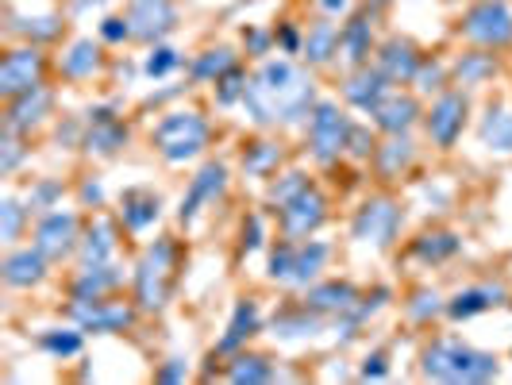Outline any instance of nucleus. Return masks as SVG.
I'll return each instance as SVG.
<instances>
[{
  "mask_svg": "<svg viewBox=\"0 0 512 385\" xmlns=\"http://www.w3.org/2000/svg\"><path fill=\"white\" fill-rule=\"evenodd\" d=\"M247 116L258 128H274V124H301L308 112L316 108V89L312 77L293 66V62H266L251 81H247Z\"/></svg>",
  "mask_w": 512,
  "mask_h": 385,
  "instance_id": "obj_1",
  "label": "nucleus"
},
{
  "mask_svg": "<svg viewBox=\"0 0 512 385\" xmlns=\"http://www.w3.org/2000/svg\"><path fill=\"white\" fill-rule=\"evenodd\" d=\"M158 212H162V201H158L154 189H128L120 197V220L131 231H147L158 220Z\"/></svg>",
  "mask_w": 512,
  "mask_h": 385,
  "instance_id": "obj_25",
  "label": "nucleus"
},
{
  "mask_svg": "<svg viewBox=\"0 0 512 385\" xmlns=\"http://www.w3.org/2000/svg\"><path fill=\"white\" fill-rule=\"evenodd\" d=\"M4 282L12 289H31L47 278V255L39 247H20V251H8L4 266H0Z\"/></svg>",
  "mask_w": 512,
  "mask_h": 385,
  "instance_id": "obj_18",
  "label": "nucleus"
},
{
  "mask_svg": "<svg viewBox=\"0 0 512 385\" xmlns=\"http://www.w3.org/2000/svg\"><path fill=\"white\" fill-rule=\"evenodd\" d=\"M174 274H178V247H174V239L151 243L143 251V258H139V266H135V305L143 308V312L166 308Z\"/></svg>",
  "mask_w": 512,
  "mask_h": 385,
  "instance_id": "obj_3",
  "label": "nucleus"
},
{
  "mask_svg": "<svg viewBox=\"0 0 512 385\" xmlns=\"http://www.w3.org/2000/svg\"><path fill=\"white\" fill-rule=\"evenodd\" d=\"M324 262H328V247L301 239V243H297V255H293V278H289V282L293 285L316 282V274L324 270Z\"/></svg>",
  "mask_w": 512,
  "mask_h": 385,
  "instance_id": "obj_33",
  "label": "nucleus"
},
{
  "mask_svg": "<svg viewBox=\"0 0 512 385\" xmlns=\"http://www.w3.org/2000/svg\"><path fill=\"white\" fill-rule=\"evenodd\" d=\"M347 151L355 154V158H374V151H378V139L370 135V128H351V139H347Z\"/></svg>",
  "mask_w": 512,
  "mask_h": 385,
  "instance_id": "obj_51",
  "label": "nucleus"
},
{
  "mask_svg": "<svg viewBox=\"0 0 512 385\" xmlns=\"http://www.w3.org/2000/svg\"><path fill=\"white\" fill-rule=\"evenodd\" d=\"M258 243H262V224H258V216H251V220L243 224V247L255 251Z\"/></svg>",
  "mask_w": 512,
  "mask_h": 385,
  "instance_id": "obj_55",
  "label": "nucleus"
},
{
  "mask_svg": "<svg viewBox=\"0 0 512 385\" xmlns=\"http://www.w3.org/2000/svg\"><path fill=\"white\" fill-rule=\"evenodd\" d=\"M378 70L393 85H405L420 70V54H416V47H412L409 39H385L382 47H378Z\"/></svg>",
  "mask_w": 512,
  "mask_h": 385,
  "instance_id": "obj_21",
  "label": "nucleus"
},
{
  "mask_svg": "<svg viewBox=\"0 0 512 385\" xmlns=\"http://www.w3.org/2000/svg\"><path fill=\"white\" fill-rule=\"evenodd\" d=\"M224 185H228V166L224 162H208V166H201L197 170V178L189 181V193L181 197V224H193L197 220V212L205 205H212L220 193H224Z\"/></svg>",
  "mask_w": 512,
  "mask_h": 385,
  "instance_id": "obj_14",
  "label": "nucleus"
},
{
  "mask_svg": "<svg viewBox=\"0 0 512 385\" xmlns=\"http://www.w3.org/2000/svg\"><path fill=\"white\" fill-rule=\"evenodd\" d=\"M416 89L420 93H443V85H447V70H443V62H420V70H416Z\"/></svg>",
  "mask_w": 512,
  "mask_h": 385,
  "instance_id": "obj_46",
  "label": "nucleus"
},
{
  "mask_svg": "<svg viewBox=\"0 0 512 385\" xmlns=\"http://www.w3.org/2000/svg\"><path fill=\"white\" fill-rule=\"evenodd\" d=\"M312 66H328L335 54H339V27L328 24V20H320V24H312L305 31V47H301Z\"/></svg>",
  "mask_w": 512,
  "mask_h": 385,
  "instance_id": "obj_29",
  "label": "nucleus"
},
{
  "mask_svg": "<svg viewBox=\"0 0 512 385\" xmlns=\"http://www.w3.org/2000/svg\"><path fill=\"white\" fill-rule=\"evenodd\" d=\"M439 312H447V305L439 301V293L432 289H416L409 301V316L412 320H420V324H428V320H436Z\"/></svg>",
  "mask_w": 512,
  "mask_h": 385,
  "instance_id": "obj_41",
  "label": "nucleus"
},
{
  "mask_svg": "<svg viewBox=\"0 0 512 385\" xmlns=\"http://www.w3.org/2000/svg\"><path fill=\"white\" fill-rule=\"evenodd\" d=\"M101 39L104 43H128V39H135L131 35V20L128 16H108L101 24Z\"/></svg>",
  "mask_w": 512,
  "mask_h": 385,
  "instance_id": "obj_52",
  "label": "nucleus"
},
{
  "mask_svg": "<svg viewBox=\"0 0 512 385\" xmlns=\"http://www.w3.org/2000/svg\"><path fill=\"white\" fill-rule=\"evenodd\" d=\"M243 93H247V74H243L239 66H231L228 74L216 81V101L235 104V101H243Z\"/></svg>",
  "mask_w": 512,
  "mask_h": 385,
  "instance_id": "obj_44",
  "label": "nucleus"
},
{
  "mask_svg": "<svg viewBox=\"0 0 512 385\" xmlns=\"http://www.w3.org/2000/svg\"><path fill=\"white\" fill-rule=\"evenodd\" d=\"M43 351L47 355H54V359H74V355H81V335L77 332H62V328H54V332H43Z\"/></svg>",
  "mask_w": 512,
  "mask_h": 385,
  "instance_id": "obj_39",
  "label": "nucleus"
},
{
  "mask_svg": "<svg viewBox=\"0 0 512 385\" xmlns=\"http://www.w3.org/2000/svg\"><path fill=\"white\" fill-rule=\"evenodd\" d=\"M389 93H393V81H389L378 66H370V62H366V66H355V74L347 77V85H343L347 104H355L359 112H374Z\"/></svg>",
  "mask_w": 512,
  "mask_h": 385,
  "instance_id": "obj_15",
  "label": "nucleus"
},
{
  "mask_svg": "<svg viewBox=\"0 0 512 385\" xmlns=\"http://www.w3.org/2000/svg\"><path fill=\"white\" fill-rule=\"evenodd\" d=\"M478 135H482V147L489 151L512 154V108H489Z\"/></svg>",
  "mask_w": 512,
  "mask_h": 385,
  "instance_id": "obj_30",
  "label": "nucleus"
},
{
  "mask_svg": "<svg viewBox=\"0 0 512 385\" xmlns=\"http://www.w3.org/2000/svg\"><path fill=\"white\" fill-rule=\"evenodd\" d=\"M12 31H20V35L35 39V43H47V39H54V35L62 31V20H54V16H39V20H20V24H12Z\"/></svg>",
  "mask_w": 512,
  "mask_h": 385,
  "instance_id": "obj_45",
  "label": "nucleus"
},
{
  "mask_svg": "<svg viewBox=\"0 0 512 385\" xmlns=\"http://www.w3.org/2000/svg\"><path fill=\"white\" fill-rule=\"evenodd\" d=\"M320 328V312H312L308 305L301 308H285L274 316V332L282 339H301V335H312Z\"/></svg>",
  "mask_w": 512,
  "mask_h": 385,
  "instance_id": "obj_36",
  "label": "nucleus"
},
{
  "mask_svg": "<svg viewBox=\"0 0 512 385\" xmlns=\"http://www.w3.org/2000/svg\"><path fill=\"white\" fill-rule=\"evenodd\" d=\"M497 70V62H493V54H462L459 62H455V77H459V85H482L486 77H493Z\"/></svg>",
  "mask_w": 512,
  "mask_h": 385,
  "instance_id": "obj_37",
  "label": "nucleus"
},
{
  "mask_svg": "<svg viewBox=\"0 0 512 385\" xmlns=\"http://www.w3.org/2000/svg\"><path fill=\"white\" fill-rule=\"evenodd\" d=\"M278 212V224H282V235L285 239H308L312 231L320 228L324 220H328V197L316 189V185H305L293 201H285L282 208H274Z\"/></svg>",
  "mask_w": 512,
  "mask_h": 385,
  "instance_id": "obj_8",
  "label": "nucleus"
},
{
  "mask_svg": "<svg viewBox=\"0 0 512 385\" xmlns=\"http://www.w3.org/2000/svg\"><path fill=\"white\" fill-rule=\"evenodd\" d=\"M101 66V47L93 39H77L70 51L62 54V74L81 81V77H93V70Z\"/></svg>",
  "mask_w": 512,
  "mask_h": 385,
  "instance_id": "obj_34",
  "label": "nucleus"
},
{
  "mask_svg": "<svg viewBox=\"0 0 512 385\" xmlns=\"http://www.w3.org/2000/svg\"><path fill=\"white\" fill-rule=\"evenodd\" d=\"M459 235L455 231H424L416 243H412V255L420 262H447V258L459 255Z\"/></svg>",
  "mask_w": 512,
  "mask_h": 385,
  "instance_id": "obj_32",
  "label": "nucleus"
},
{
  "mask_svg": "<svg viewBox=\"0 0 512 385\" xmlns=\"http://www.w3.org/2000/svg\"><path fill=\"white\" fill-rule=\"evenodd\" d=\"M151 143L166 162H189L208 147V120L201 112H170L154 128Z\"/></svg>",
  "mask_w": 512,
  "mask_h": 385,
  "instance_id": "obj_4",
  "label": "nucleus"
},
{
  "mask_svg": "<svg viewBox=\"0 0 512 385\" xmlns=\"http://www.w3.org/2000/svg\"><path fill=\"white\" fill-rule=\"evenodd\" d=\"M178 66H181L178 51H170V47H158V43H154V51H151V58H147V66H143V70H147L151 77H166L170 70H178Z\"/></svg>",
  "mask_w": 512,
  "mask_h": 385,
  "instance_id": "obj_48",
  "label": "nucleus"
},
{
  "mask_svg": "<svg viewBox=\"0 0 512 385\" xmlns=\"http://www.w3.org/2000/svg\"><path fill=\"white\" fill-rule=\"evenodd\" d=\"M359 301H362V293L351 282H320L305 293V305L312 308V312H320V316H328V312L347 316Z\"/></svg>",
  "mask_w": 512,
  "mask_h": 385,
  "instance_id": "obj_22",
  "label": "nucleus"
},
{
  "mask_svg": "<svg viewBox=\"0 0 512 385\" xmlns=\"http://www.w3.org/2000/svg\"><path fill=\"white\" fill-rule=\"evenodd\" d=\"M235 66V54L228 47H216V51H205L197 62H193V77L197 81H220Z\"/></svg>",
  "mask_w": 512,
  "mask_h": 385,
  "instance_id": "obj_38",
  "label": "nucleus"
},
{
  "mask_svg": "<svg viewBox=\"0 0 512 385\" xmlns=\"http://www.w3.org/2000/svg\"><path fill=\"white\" fill-rule=\"evenodd\" d=\"M293 255H297V239H282L270 255V278L274 282H289L293 278Z\"/></svg>",
  "mask_w": 512,
  "mask_h": 385,
  "instance_id": "obj_42",
  "label": "nucleus"
},
{
  "mask_svg": "<svg viewBox=\"0 0 512 385\" xmlns=\"http://www.w3.org/2000/svg\"><path fill=\"white\" fill-rule=\"evenodd\" d=\"M89 131H85V139H81V147L89 154H101V158H108V154H116L124 143H128V124H120L108 108H97V112H89Z\"/></svg>",
  "mask_w": 512,
  "mask_h": 385,
  "instance_id": "obj_16",
  "label": "nucleus"
},
{
  "mask_svg": "<svg viewBox=\"0 0 512 385\" xmlns=\"http://www.w3.org/2000/svg\"><path fill=\"white\" fill-rule=\"evenodd\" d=\"M62 197V181H39L35 189H31V197H27V208H54V201Z\"/></svg>",
  "mask_w": 512,
  "mask_h": 385,
  "instance_id": "obj_49",
  "label": "nucleus"
},
{
  "mask_svg": "<svg viewBox=\"0 0 512 385\" xmlns=\"http://www.w3.org/2000/svg\"><path fill=\"white\" fill-rule=\"evenodd\" d=\"M27 212H31V208H24L20 201H12V197H4V201H0V216H4L0 235H4V243H16V239H20V228H24Z\"/></svg>",
  "mask_w": 512,
  "mask_h": 385,
  "instance_id": "obj_43",
  "label": "nucleus"
},
{
  "mask_svg": "<svg viewBox=\"0 0 512 385\" xmlns=\"http://www.w3.org/2000/svg\"><path fill=\"white\" fill-rule=\"evenodd\" d=\"M462 35L486 51H501L512 43V8L505 0H482L462 16Z\"/></svg>",
  "mask_w": 512,
  "mask_h": 385,
  "instance_id": "obj_6",
  "label": "nucleus"
},
{
  "mask_svg": "<svg viewBox=\"0 0 512 385\" xmlns=\"http://www.w3.org/2000/svg\"><path fill=\"white\" fill-rule=\"evenodd\" d=\"M282 143H270V139H255L243 147V170L255 174V178H270L278 166H282Z\"/></svg>",
  "mask_w": 512,
  "mask_h": 385,
  "instance_id": "obj_31",
  "label": "nucleus"
},
{
  "mask_svg": "<svg viewBox=\"0 0 512 385\" xmlns=\"http://www.w3.org/2000/svg\"><path fill=\"white\" fill-rule=\"evenodd\" d=\"M154 378H158V382H185V362L170 359L162 370H158V374H154Z\"/></svg>",
  "mask_w": 512,
  "mask_h": 385,
  "instance_id": "obj_54",
  "label": "nucleus"
},
{
  "mask_svg": "<svg viewBox=\"0 0 512 385\" xmlns=\"http://www.w3.org/2000/svg\"><path fill=\"white\" fill-rule=\"evenodd\" d=\"M116 251V224L112 220H97L81 235V266H104Z\"/></svg>",
  "mask_w": 512,
  "mask_h": 385,
  "instance_id": "obj_28",
  "label": "nucleus"
},
{
  "mask_svg": "<svg viewBox=\"0 0 512 385\" xmlns=\"http://www.w3.org/2000/svg\"><path fill=\"white\" fill-rule=\"evenodd\" d=\"M412 154H416V147H412L409 131L405 135H389L385 143H378V151H374V166H378V174L385 181H393L409 170Z\"/></svg>",
  "mask_w": 512,
  "mask_h": 385,
  "instance_id": "obj_26",
  "label": "nucleus"
},
{
  "mask_svg": "<svg viewBox=\"0 0 512 385\" xmlns=\"http://www.w3.org/2000/svg\"><path fill=\"white\" fill-rule=\"evenodd\" d=\"M258 324H262V316H258V305L251 297H243L239 305L231 308V320H228V335L216 343V351L212 355H239V347L258 332Z\"/></svg>",
  "mask_w": 512,
  "mask_h": 385,
  "instance_id": "obj_24",
  "label": "nucleus"
},
{
  "mask_svg": "<svg viewBox=\"0 0 512 385\" xmlns=\"http://www.w3.org/2000/svg\"><path fill=\"white\" fill-rule=\"evenodd\" d=\"M370 116H374V128L385 131V135H405L420 120V101L409 93H389Z\"/></svg>",
  "mask_w": 512,
  "mask_h": 385,
  "instance_id": "obj_19",
  "label": "nucleus"
},
{
  "mask_svg": "<svg viewBox=\"0 0 512 385\" xmlns=\"http://www.w3.org/2000/svg\"><path fill=\"white\" fill-rule=\"evenodd\" d=\"M274 43H278L285 54H301V47H305V35H301L293 24H282L278 31H274Z\"/></svg>",
  "mask_w": 512,
  "mask_h": 385,
  "instance_id": "obj_53",
  "label": "nucleus"
},
{
  "mask_svg": "<svg viewBox=\"0 0 512 385\" xmlns=\"http://www.w3.org/2000/svg\"><path fill=\"white\" fill-rule=\"evenodd\" d=\"M362 378H385V355H382V351L366 355V366H362Z\"/></svg>",
  "mask_w": 512,
  "mask_h": 385,
  "instance_id": "obj_56",
  "label": "nucleus"
},
{
  "mask_svg": "<svg viewBox=\"0 0 512 385\" xmlns=\"http://www.w3.org/2000/svg\"><path fill=\"white\" fill-rule=\"evenodd\" d=\"M497 305H505V285H470V289H459L447 301V316L451 320H470V316L489 312Z\"/></svg>",
  "mask_w": 512,
  "mask_h": 385,
  "instance_id": "obj_23",
  "label": "nucleus"
},
{
  "mask_svg": "<svg viewBox=\"0 0 512 385\" xmlns=\"http://www.w3.org/2000/svg\"><path fill=\"white\" fill-rule=\"evenodd\" d=\"M4 147H0V174H12L16 166H20V158H24V143H20V131L4 128V139H0Z\"/></svg>",
  "mask_w": 512,
  "mask_h": 385,
  "instance_id": "obj_47",
  "label": "nucleus"
},
{
  "mask_svg": "<svg viewBox=\"0 0 512 385\" xmlns=\"http://www.w3.org/2000/svg\"><path fill=\"white\" fill-rule=\"evenodd\" d=\"M374 47V8H359L347 24L339 27V51L347 54L351 66H366Z\"/></svg>",
  "mask_w": 512,
  "mask_h": 385,
  "instance_id": "obj_17",
  "label": "nucleus"
},
{
  "mask_svg": "<svg viewBox=\"0 0 512 385\" xmlns=\"http://www.w3.org/2000/svg\"><path fill=\"white\" fill-rule=\"evenodd\" d=\"M243 47H247V54H251V58H262V54H270V47H274V31L247 27V31H243Z\"/></svg>",
  "mask_w": 512,
  "mask_h": 385,
  "instance_id": "obj_50",
  "label": "nucleus"
},
{
  "mask_svg": "<svg viewBox=\"0 0 512 385\" xmlns=\"http://www.w3.org/2000/svg\"><path fill=\"white\" fill-rule=\"evenodd\" d=\"M43 66H47V58L35 51V47L8 51L4 62H0V97L4 101H16V97H24L31 89H39L43 85Z\"/></svg>",
  "mask_w": 512,
  "mask_h": 385,
  "instance_id": "obj_9",
  "label": "nucleus"
},
{
  "mask_svg": "<svg viewBox=\"0 0 512 385\" xmlns=\"http://www.w3.org/2000/svg\"><path fill=\"white\" fill-rule=\"evenodd\" d=\"M397 231H401V208L389 197H370L355 212V224H351V235L359 243H374V247H389L397 239Z\"/></svg>",
  "mask_w": 512,
  "mask_h": 385,
  "instance_id": "obj_10",
  "label": "nucleus"
},
{
  "mask_svg": "<svg viewBox=\"0 0 512 385\" xmlns=\"http://www.w3.org/2000/svg\"><path fill=\"white\" fill-rule=\"evenodd\" d=\"M378 4H385V0H378Z\"/></svg>",
  "mask_w": 512,
  "mask_h": 385,
  "instance_id": "obj_60",
  "label": "nucleus"
},
{
  "mask_svg": "<svg viewBox=\"0 0 512 385\" xmlns=\"http://www.w3.org/2000/svg\"><path fill=\"white\" fill-rule=\"evenodd\" d=\"M466 112H470L466 93H459V89H443V93H439V101L432 104V112L424 116V128H428L436 147L447 151V147L459 143L462 128H466Z\"/></svg>",
  "mask_w": 512,
  "mask_h": 385,
  "instance_id": "obj_11",
  "label": "nucleus"
},
{
  "mask_svg": "<svg viewBox=\"0 0 512 385\" xmlns=\"http://www.w3.org/2000/svg\"><path fill=\"white\" fill-rule=\"evenodd\" d=\"M77 4H81V8H89V4H101V0H77Z\"/></svg>",
  "mask_w": 512,
  "mask_h": 385,
  "instance_id": "obj_59",
  "label": "nucleus"
},
{
  "mask_svg": "<svg viewBox=\"0 0 512 385\" xmlns=\"http://www.w3.org/2000/svg\"><path fill=\"white\" fill-rule=\"evenodd\" d=\"M497 355L478 351L470 343H455V339H436L432 347H424L420 355V374L428 382H451V385H474L497 378Z\"/></svg>",
  "mask_w": 512,
  "mask_h": 385,
  "instance_id": "obj_2",
  "label": "nucleus"
},
{
  "mask_svg": "<svg viewBox=\"0 0 512 385\" xmlns=\"http://www.w3.org/2000/svg\"><path fill=\"white\" fill-rule=\"evenodd\" d=\"M135 308L128 301H112V297H93V301H70V316L81 324V332L93 335H112V332H128L135 324Z\"/></svg>",
  "mask_w": 512,
  "mask_h": 385,
  "instance_id": "obj_7",
  "label": "nucleus"
},
{
  "mask_svg": "<svg viewBox=\"0 0 512 385\" xmlns=\"http://www.w3.org/2000/svg\"><path fill=\"white\" fill-rule=\"evenodd\" d=\"M351 120L335 101H316L308 112V154L320 166H335L347 154V139H351Z\"/></svg>",
  "mask_w": 512,
  "mask_h": 385,
  "instance_id": "obj_5",
  "label": "nucleus"
},
{
  "mask_svg": "<svg viewBox=\"0 0 512 385\" xmlns=\"http://www.w3.org/2000/svg\"><path fill=\"white\" fill-rule=\"evenodd\" d=\"M316 8H320L324 16H343V12L351 8V0H316Z\"/></svg>",
  "mask_w": 512,
  "mask_h": 385,
  "instance_id": "obj_57",
  "label": "nucleus"
},
{
  "mask_svg": "<svg viewBox=\"0 0 512 385\" xmlns=\"http://www.w3.org/2000/svg\"><path fill=\"white\" fill-rule=\"evenodd\" d=\"M128 20L131 35L139 43H162L178 27V8H174V0H131Z\"/></svg>",
  "mask_w": 512,
  "mask_h": 385,
  "instance_id": "obj_12",
  "label": "nucleus"
},
{
  "mask_svg": "<svg viewBox=\"0 0 512 385\" xmlns=\"http://www.w3.org/2000/svg\"><path fill=\"white\" fill-rule=\"evenodd\" d=\"M116 285H120V270L116 266H108V262L104 266H81L74 285H70V297L93 301V297H108Z\"/></svg>",
  "mask_w": 512,
  "mask_h": 385,
  "instance_id": "obj_27",
  "label": "nucleus"
},
{
  "mask_svg": "<svg viewBox=\"0 0 512 385\" xmlns=\"http://www.w3.org/2000/svg\"><path fill=\"white\" fill-rule=\"evenodd\" d=\"M228 382L235 385H258V382H274V366L262 355H235L228 362Z\"/></svg>",
  "mask_w": 512,
  "mask_h": 385,
  "instance_id": "obj_35",
  "label": "nucleus"
},
{
  "mask_svg": "<svg viewBox=\"0 0 512 385\" xmlns=\"http://www.w3.org/2000/svg\"><path fill=\"white\" fill-rule=\"evenodd\" d=\"M305 185H312V181H308L305 174H297V170H293V174H282V178H278L274 185H270L266 201H270L274 208H282L285 201H293V197H297V193H301Z\"/></svg>",
  "mask_w": 512,
  "mask_h": 385,
  "instance_id": "obj_40",
  "label": "nucleus"
},
{
  "mask_svg": "<svg viewBox=\"0 0 512 385\" xmlns=\"http://www.w3.org/2000/svg\"><path fill=\"white\" fill-rule=\"evenodd\" d=\"M81 193H85V201H93V205H97V201H101V189H97V185H85V189H81Z\"/></svg>",
  "mask_w": 512,
  "mask_h": 385,
  "instance_id": "obj_58",
  "label": "nucleus"
},
{
  "mask_svg": "<svg viewBox=\"0 0 512 385\" xmlns=\"http://www.w3.org/2000/svg\"><path fill=\"white\" fill-rule=\"evenodd\" d=\"M51 89H31V93H24V97H16V101H8V112H4V128H12V131H31V128H39L43 124V116L51 112Z\"/></svg>",
  "mask_w": 512,
  "mask_h": 385,
  "instance_id": "obj_20",
  "label": "nucleus"
},
{
  "mask_svg": "<svg viewBox=\"0 0 512 385\" xmlns=\"http://www.w3.org/2000/svg\"><path fill=\"white\" fill-rule=\"evenodd\" d=\"M35 247L47 258H54V262L74 255V247H81V231H77L74 212H47L35 224Z\"/></svg>",
  "mask_w": 512,
  "mask_h": 385,
  "instance_id": "obj_13",
  "label": "nucleus"
}]
</instances>
